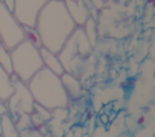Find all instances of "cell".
Wrapping results in <instances>:
<instances>
[{
    "mask_svg": "<svg viewBox=\"0 0 155 137\" xmlns=\"http://www.w3.org/2000/svg\"><path fill=\"white\" fill-rule=\"evenodd\" d=\"M75 28L76 25L62 0H48L41 8L35 24L42 47L53 53H58L62 50Z\"/></svg>",
    "mask_w": 155,
    "mask_h": 137,
    "instance_id": "1",
    "label": "cell"
},
{
    "mask_svg": "<svg viewBox=\"0 0 155 137\" xmlns=\"http://www.w3.org/2000/svg\"><path fill=\"white\" fill-rule=\"evenodd\" d=\"M27 86L34 98V102L51 112L68 105L69 97L63 87L61 76L45 67L27 82Z\"/></svg>",
    "mask_w": 155,
    "mask_h": 137,
    "instance_id": "2",
    "label": "cell"
},
{
    "mask_svg": "<svg viewBox=\"0 0 155 137\" xmlns=\"http://www.w3.org/2000/svg\"><path fill=\"white\" fill-rule=\"evenodd\" d=\"M10 53L13 74H16L24 84H27L41 68H44L40 48H36L27 40L19 42L10 51Z\"/></svg>",
    "mask_w": 155,
    "mask_h": 137,
    "instance_id": "3",
    "label": "cell"
},
{
    "mask_svg": "<svg viewBox=\"0 0 155 137\" xmlns=\"http://www.w3.org/2000/svg\"><path fill=\"white\" fill-rule=\"evenodd\" d=\"M91 52L92 45L86 38L82 27H76L57 55L64 67V70L71 73L74 65L80 64L82 59L91 55Z\"/></svg>",
    "mask_w": 155,
    "mask_h": 137,
    "instance_id": "4",
    "label": "cell"
},
{
    "mask_svg": "<svg viewBox=\"0 0 155 137\" xmlns=\"http://www.w3.org/2000/svg\"><path fill=\"white\" fill-rule=\"evenodd\" d=\"M11 81L13 82L15 91L6 102L7 104V113L11 115V118L16 121L18 116L23 114H30L34 108V98L27 86V84L22 82L16 74H10Z\"/></svg>",
    "mask_w": 155,
    "mask_h": 137,
    "instance_id": "5",
    "label": "cell"
},
{
    "mask_svg": "<svg viewBox=\"0 0 155 137\" xmlns=\"http://www.w3.org/2000/svg\"><path fill=\"white\" fill-rule=\"evenodd\" d=\"M0 36L2 46L10 51L24 40L22 25L2 2H0Z\"/></svg>",
    "mask_w": 155,
    "mask_h": 137,
    "instance_id": "6",
    "label": "cell"
},
{
    "mask_svg": "<svg viewBox=\"0 0 155 137\" xmlns=\"http://www.w3.org/2000/svg\"><path fill=\"white\" fill-rule=\"evenodd\" d=\"M48 0H15L13 16L22 27L34 28L41 8Z\"/></svg>",
    "mask_w": 155,
    "mask_h": 137,
    "instance_id": "7",
    "label": "cell"
},
{
    "mask_svg": "<svg viewBox=\"0 0 155 137\" xmlns=\"http://www.w3.org/2000/svg\"><path fill=\"white\" fill-rule=\"evenodd\" d=\"M69 16L76 27H82L92 16L93 7L88 0H63Z\"/></svg>",
    "mask_w": 155,
    "mask_h": 137,
    "instance_id": "8",
    "label": "cell"
},
{
    "mask_svg": "<svg viewBox=\"0 0 155 137\" xmlns=\"http://www.w3.org/2000/svg\"><path fill=\"white\" fill-rule=\"evenodd\" d=\"M61 81L69 98H79L82 93V86L78 76L71 73L64 72L61 75Z\"/></svg>",
    "mask_w": 155,
    "mask_h": 137,
    "instance_id": "9",
    "label": "cell"
},
{
    "mask_svg": "<svg viewBox=\"0 0 155 137\" xmlns=\"http://www.w3.org/2000/svg\"><path fill=\"white\" fill-rule=\"evenodd\" d=\"M40 55H41V59H42V63H44V67L47 68L48 70H51L52 73H54L56 75L61 76L65 70H64V67L58 57L57 53H53L51 51H48L47 48L45 47H41L40 48Z\"/></svg>",
    "mask_w": 155,
    "mask_h": 137,
    "instance_id": "10",
    "label": "cell"
},
{
    "mask_svg": "<svg viewBox=\"0 0 155 137\" xmlns=\"http://www.w3.org/2000/svg\"><path fill=\"white\" fill-rule=\"evenodd\" d=\"M0 136L1 137H21V133L16 127V122L8 113H5L0 118Z\"/></svg>",
    "mask_w": 155,
    "mask_h": 137,
    "instance_id": "11",
    "label": "cell"
},
{
    "mask_svg": "<svg viewBox=\"0 0 155 137\" xmlns=\"http://www.w3.org/2000/svg\"><path fill=\"white\" fill-rule=\"evenodd\" d=\"M15 91L13 82L11 81L10 74L0 67V101L7 102Z\"/></svg>",
    "mask_w": 155,
    "mask_h": 137,
    "instance_id": "12",
    "label": "cell"
},
{
    "mask_svg": "<svg viewBox=\"0 0 155 137\" xmlns=\"http://www.w3.org/2000/svg\"><path fill=\"white\" fill-rule=\"evenodd\" d=\"M82 29H84V33L86 35V38L88 39L90 44L92 45V47L96 45L97 42V38H98V34H97V23H96V19L94 17H90L86 23L82 25Z\"/></svg>",
    "mask_w": 155,
    "mask_h": 137,
    "instance_id": "13",
    "label": "cell"
},
{
    "mask_svg": "<svg viewBox=\"0 0 155 137\" xmlns=\"http://www.w3.org/2000/svg\"><path fill=\"white\" fill-rule=\"evenodd\" d=\"M23 28V34H24V40H27L28 42H30L33 46H35L36 48H41L42 47V42H41V38L38 33V30L31 27H22Z\"/></svg>",
    "mask_w": 155,
    "mask_h": 137,
    "instance_id": "14",
    "label": "cell"
},
{
    "mask_svg": "<svg viewBox=\"0 0 155 137\" xmlns=\"http://www.w3.org/2000/svg\"><path fill=\"white\" fill-rule=\"evenodd\" d=\"M0 67L5 72H7L8 74H12L13 73V69H12V59H11L10 50H7L2 45H0Z\"/></svg>",
    "mask_w": 155,
    "mask_h": 137,
    "instance_id": "15",
    "label": "cell"
},
{
    "mask_svg": "<svg viewBox=\"0 0 155 137\" xmlns=\"http://www.w3.org/2000/svg\"><path fill=\"white\" fill-rule=\"evenodd\" d=\"M15 122H16V127L19 131V133L23 132V131L30 130L33 127L31 120H30V114H23V115L18 116V119Z\"/></svg>",
    "mask_w": 155,
    "mask_h": 137,
    "instance_id": "16",
    "label": "cell"
},
{
    "mask_svg": "<svg viewBox=\"0 0 155 137\" xmlns=\"http://www.w3.org/2000/svg\"><path fill=\"white\" fill-rule=\"evenodd\" d=\"M33 112H34L36 115H39L45 122H47V121L51 120V118H52V113H51V110H48L47 108H45V107H42V105L38 104V103H34Z\"/></svg>",
    "mask_w": 155,
    "mask_h": 137,
    "instance_id": "17",
    "label": "cell"
},
{
    "mask_svg": "<svg viewBox=\"0 0 155 137\" xmlns=\"http://www.w3.org/2000/svg\"><path fill=\"white\" fill-rule=\"evenodd\" d=\"M88 1H90V4L92 5V7H93L94 11L102 10V8L105 6V4H107L105 0H88Z\"/></svg>",
    "mask_w": 155,
    "mask_h": 137,
    "instance_id": "18",
    "label": "cell"
},
{
    "mask_svg": "<svg viewBox=\"0 0 155 137\" xmlns=\"http://www.w3.org/2000/svg\"><path fill=\"white\" fill-rule=\"evenodd\" d=\"M2 4L5 5V7H6L8 11L13 12V8H15V0H4Z\"/></svg>",
    "mask_w": 155,
    "mask_h": 137,
    "instance_id": "19",
    "label": "cell"
},
{
    "mask_svg": "<svg viewBox=\"0 0 155 137\" xmlns=\"http://www.w3.org/2000/svg\"><path fill=\"white\" fill-rule=\"evenodd\" d=\"M8 110H7V104H6V102H2V101H0V118L5 114V113H7Z\"/></svg>",
    "mask_w": 155,
    "mask_h": 137,
    "instance_id": "20",
    "label": "cell"
},
{
    "mask_svg": "<svg viewBox=\"0 0 155 137\" xmlns=\"http://www.w3.org/2000/svg\"><path fill=\"white\" fill-rule=\"evenodd\" d=\"M145 120H147V116H145V115H140V116L138 118V120H137V124H138V125H143V124L145 122Z\"/></svg>",
    "mask_w": 155,
    "mask_h": 137,
    "instance_id": "21",
    "label": "cell"
},
{
    "mask_svg": "<svg viewBox=\"0 0 155 137\" xmlns=\"http://www.w3.org/2000/svg\"><path fill=\"white\" fill-rule=\"evenodd\" d=\"M101 119H102V122H103V124H107V122H108V116L101 115Z\"/></svg>",
    "mask_w": 155,
    "mask_h": 137,
    "instance_id": "22",
    "label": "cell"
},
{
    "mask_svg": "<svg viewBox=\"0 0 155 137\" xmlns=\"http://www.w3.org/2000/svg\"><path fill=\"white\" fill-rule=\"evenodd\" d=\"M0 45H2V44H1V36H0Z\"/></svg>",
    "mask_w": 155,
    "mask_h": 137,
    "instance_id": "23",
    "label": "cell"
},
{
    "mask_svg": "<svg viewBox=\"0 0 155 137\" xmlns=\"http://www.w3.org/2000/svg\"><path fill=\"white\" fill-rule=\"evenodd\" d=\"M2 1H4V0H0V2H2Z\"/></svg>",
    "mask_w": 155,
    "mask_h": 137,
    "instance_id": "24",
    "label": "cell"
},
{
    "mask_svg": "<svg viewBox=\"0 0 155 137\" xmlns=\"http://www.w3.org/2000/svg\"><path fill=\"white\" fill-rule=\"evenodd\" d=\"M105 1H108V0H105Z\"/></svg>",
    "mask_w": 155,
    "mask_h": 137,
    "instance_id": "25",
    "label": "cell"
},
{
    "mask_svg": "<svg viewBox=\"0 0 155 137\" xmlns=\"http://www.w3.org/2000/svg\"><path fill=\"white\" fill-rule=\"evenodd\" d=\"M0 137H1V136H0Z\"/></svg>",
    "mask_w": 155,
    "mask_h": 137,
    "instance_id": "26",
    "label": "cell"
},
{
    "mask_svg": "<svg viewBox=\"0 0 155 137\" xmlns=\"http://www.w3.org/2000/svg\"><path fill=\"white\" fill-rule=\"evenodd\" d=\"M62 1H63V0H62Z\"/></svg>",
    "mask_w": 155,
    "mask_h": 137,
    "instance_id": "27",
    "label": "cell"
}]
</instances>
